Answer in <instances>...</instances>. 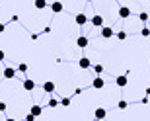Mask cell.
<instances>
[{
	"mask_svg": "<svg viewBox=\"0 0 150 121\" xmlns=\"http://www.w3.org/2000/svg\"><path fill=\"white\" fill-rule=\"evenodd\" d=\"M45 6H47V2H45V0H35V8H37V10H43Z\"/></svg>",
	"mask_w": 150,
	"mask_h": 121,
	"instance_id": "obj_15",
	"label": "cell"
},
{
	"mask_svg": "<svg viewBox=\"0 0 150 121\" xmlns=\"http://www.w3.org/2000/svg\"><path fill=\"white\" fill-rule=\"evenodd\" d=\"M111 35H113L111 28H101V37H111Z\"/></svg>",
	"mask_w": 150,
	"mask_h": 121,
	"instance_id": "obj_14",
	"label": "cell"
},
{
	"mask_svg": "<svg viewBox=\"0 0 150 121\" xmlns=\"http://www.w3.org/2000/svg\"><path fill=\"white\" fill-rule=\"evenodd\" d=\"M94 121H98V119H94Z\"/></svg>",
	"mask_w": 150,
	"mask_h": 121,
	"instance_id": "obj_29",
	"label": "cell"
},
{
	"mask_svg": "<svg viewBox=\"0 0 150 121\" xmlns=\"http://www.w3.org/2000/svg\"><path fill=\"white\" fill-rule=\"evenodd\" d=\"M92 26L101 28V26H103V18H101V16H94V18H92Z\"/></svg>",
	"mask_w": 150,
	"mask_h": 121,
	"instance_id": "obj_8",
	"label": "cell"
},
{
	"mask_svg": "<svg viewBox=\"0 0 150 121\" xmlns=\"http://www.w3.org/2000/svg\"><path fill=\"white\" fill-rule=\"evenodd\" d=\"M88 43H90V39L86 37V35H80V37L76 39V45H78V47H82V49H84V47H88Z\"/></svg>",
	"mask_w": 150,
	"mask_h": 121,
	"instance_id": "obj_2",
	"label": "cell"
},
{
	"mask_svg": "<svg viewBox=\"0 0 150 121\" xmlns=\"http://www.w3.org/2000/svg\"><path fill=\"white\" fill-rule=\"evenodd\" d=\"M105 115H107V111L103 110V107H98V110H96V119H98V121H103Z\"/></svg>",
	"mask_w": 150,
	"mask_h": 121,
	"instance_id": "obj_3",
	"label": "cell"
},
{
	"mask_svg": "<svg viewBox=\"0 0 150 121\" xmlns=\"http://www.w3.org/2000/svg\"><path fill=\"white\" fill-rule=\"evenodd\" d=\"M4 29H6V26H4V23H0V33L4 31Z\"/></svg>",
	"mask_w": 150,
	"mask_h": 121,
	"instance_id": "obj_26",
	"label": "cell"
},
{
	"mask_svg": "<svg viewBox=\"0 0 150 121\" xmlns=\"http://www.w3.org/2000/svg\"><path fill=\"white\" fill-rule=\"evenodd\" d=\"M51 10L55 12V14H59V12H62V4L61 2H53V4H51Z\"/></svg>",
	"mask_w": 150,
	"mask_h": 121,
	"instance_id": "obj_13",
	"label": "cell"
},
{
	"mask_svg": "<svg viewBox=\"0 0 150 121\" xmlns=\"http://www.w3.org/2000/svg\"><path fill=\"white\" fill-rule=\"evenodd\" d=\"M94 70L98 72V74H101V72H103V66L101 65H94Z\"/></svg>",
	"mask_w": 150,
	"mask_h": 121,
	"instance_id": "obj_18",
	"label": "cell"
},
{
	"mask_svg": "<svg viewBox=\"0 0 150 121\" xmlns=\"http://www.w3.org/2000/svg\"><path fill=\"white\" fill-rule=\"evenodd\" d=\"M23 88L28 90V92H31V90L35 88V82H33V80H29V78H25V80H23Z\"/></svg>",
	"mask_w": 150,
	"mask_h": 121,
	"instance_id": "obj_6",
	"label": "cell"
},
{
	"mask_svg": "<svg viewBox=\"0 0 150 121\" xmlns=\"http://www.w3.org/2000/svg\"><path fill=\"white\" fill-rule=\"evenodd\" d=\"M0 111H6V104L4 102H0Z\"/></svg>",
	"mask_w": 150,
	"mask_h": 121,
	"instance_id": "obj_25",
	"label": "cell"
},
{
	"mask_svg": "<svg viewBox=\"0 0 150 121\" xmlns=\"http://www.w3.org/2000/svg\"><path fill=\"white\" fill-rule=\"evenodd\" d=\"M29 113H31V115H33V117H39V115H41V113H43V107H41V105H33Z\"/></svg>",
	"mask_w": 150,
	"mask_h": 121,
	"instance_id": "obj_9",
	"label": "cell"
},
{
	"mask_svg": "<svg viewBox=\"0 0 150 121\" xmlns=\"http://www.w3.org/2000/svg\"><path fill=\"white\" fill-rule=\"evenodd\" d=\"M115 84H117V86H121V88H123V86H127V76H117Z\"/></svg>",
	"mask_w": 150,
	"mask_h": 121,
	"instance_id": "obj_12",
	"label": "cell"
},
{
	"mask_svg": "<svg viewBox=\"0 0 150 121\" xmlns=\"http://www.w3.org/2000/svg\"><path fill=\"white\" fill-rule=\"evenodd\" d=\"M117 39H119V41H125V39H127V33H125V31H119V33H117Z\"/></svg>",
	"mask_w": 150,
	"mask_h": 121,
	"instance_id": "obj_16",
	"label": "cell"
},
{
	"mask_svg": "<svg viewBox=\"0 0 150 121\" xmlns=\"http://www.w3.org/2000/svg\"><path fill=\"white\" fill-rule=\"evenodd\" d=\"M61 104H62V105H70V98H62Z\"/></svg>",
	"mask_w": 150,
	"mask_h": 121,
	"instance_id": "obj_20",
	"label": "cell"
},
{
	"mask_svg": "<svg viewBox=\"0 0 150 121\" xmlns=\"http://www.w3.org/2000/svg\"><path fill=\"white\" fill-rule=\"evenodd\" d=\"M25 121H35V117L31 115V113H28V115H25Z\"/></svg>",
	"mask_w": 150,
	"mask_h": 121,
	"instance_id": "obj_24",
	"label": "cell"
},
{
	"mask_svg": "<svg viewBox=\"0 0 150 121\" xmlns=\"http://www.w3.org/2000/svg\"><path fill=\"white\" fill-rule=\"evenodd\" d=\"M74 20H76V23H78V26H84V23L88 22V16H86V14H78V16L74 18Z\"/></svg>",
	"mask_w": 150,
	"mask_h": 121,
	"instance_id": "obj_7",
	"label": "cell"
},
{
	"mask_svg": "<svg viewBox=\"0 0 150 121\" xmlns=\"http://www.w3.org/2000/svg\"><path fill=\"white\" fill-rule=\"evenodd\" d=\"M16 76V70L12 68V66H6L4 68V78H14Z\"/></svg>",
	"mask_w": 150,
	"mask_h": 121,
	"instance_id": "obj_10",
	"label": "cell"
},
{
	"mask_svg": "<svg viewBox=\"0 0 150 121\" xmlns=\"http://www.w3.org/2000/svg\"><path fill=\"white\" fill-rule=\"evenodd\" d=\"M125 107H127V102L121 100V102H119V110H125Z\"/></svg>",
	"mask_w": 150,
	"mask_h": 121,
	"instance_id": "obj_22",
	"label": "cell"
},
{
	"mask_svg": "<svg viewBox=\"0 0 150 121\" xmlns=\"http://www.w3.org/2000/svg\"><path fill=\"white\" fill-rule=\"evenodd\" d=\"M18 70H20V72H25V70H28V65H25V63H22V65L18 66Z\"/></svg>",
	"mask_w": 150,
	"mask_h": 121,
	"instance_id": "obj_19",
	"label": "cell"
},
{
	"mask_svg": "<svg viewBox=\"0 0 150 121\" xmlns=\"http://www.w3.org/2000/svg\"><path fill=\"white\" fill-rule=\"evenodd\" d=\"M78 65H80V68H90V66H92V63H90L88 57H82V59L78 60Z\"/></svg>",
	"mask_w": 150,
	"mask_h": 121,
	"instance_id": "obj_5",
	"label": "cell"
},
{
	"mask_svg": "<svg viewBox=\"0 0 150 121\" xmlns=\"http://www.w3.org/2000/svg\"><path fill=\"white\" fill-rule=\"evenodd\" d=\"M43 90L47 94H53V92H55V82H45L43 84Z\"/></svg>",
	"mask_w": 150,
	"mask_h": 121,
	"instance_id": "obj_11",
	"label": "cell"
},
{
	"mask_svg": "<svg viewBox=\"0 0 150 121\" xmlns=\"http://www.w3.org/2000/svg\"><path fill=\"white\" fill-rule=\"evenodd\" d=\"M4 57H6V55H4V51H0V60H4Z\"/></svg>",
	"mask_w": 150,
	"mask_h": 121,
	"instance_id": "obj_27",
	"label": "cell"
},
{
	"mask_svg": "<svg viewBox=\"0 0 150 121\" xmlns=\"http://www.w3.org/2000/svg\"><path fill=\"white\" fill-rule=\"evenodd\" d=\"M140 20H142V22H146V20H148V14H146V12H142V14H140Z\"/></svg>",
	"mask_w": 150,
	"mask_h": 121,
	"instance_id": "obj_23",
	"label": "cell"
},
{
	"mask_svg": "<svg viewBox=\"0 0 150 121\" xmlns=\"http://www.w3.org/2000/svg\"><path fill=\"white\" fill-rule=\"evenodd\" d=\"M140 33H142V37H148V35H150V29H148V28H144Z\"/></svg>",
	"mask_w": 150,
	"mask_h": 121,
	"instance_id": "obj_21",
	"label": "cell"
},
{
	"mask_svg": "<svg viewBox=\"0 0 150 121\" xmlns=\"http://www.w3.org/2000/svg\"><path fill=\"white\" fill-rule=\"evenodd\" d=\"M92 86H94L96 90H101V88H103V86H105V80H103V78H100V76H98V78H94V82H92Z\"/></svg>",
	"mask_w": 150,
	"mask_h": 121,
	"instance_id": "obj_1",
	"label": "cell"
},
{
	"mask_svg": "<svg viewBox=\"0 0 150 121\" xmlns=\"http://www.w3.org/2000/svg\"><path fill=\"white\" fill-rule=\"evenodd\" d=\"M6 121H16V119H6Z\"/></svg>",
	"mask_w": 150,
	"mask_h": 121,
	"instance_id": "obj_28",
	"label": "cell"
},
{
	"mask_svg": "<svg viewBox=\"0 0 150 121\" xmlns=\"http://www.w3.org/2000/svg\"><path fill=\"white\" fill-rule=\"evenodd\" d=\"M57 105H59V100H49V107H57Z\"/></svg>",
	"mask_w": 150,
	"mask_h": 121,
	"instance_id": "obj_17",
	"label": "cell"
},
{
	"mask_svg": "<svg viewBox=\"0 0 150 121\" xmlns=\"http://www.w3.org/2000/svg\"><path fill=\"white\" fill-rule=\"evenodd\" d=\"M119 16H121L123 20H125V18H129V16H131V8H127V6H121V8H119Z\"/></svg>",
	"mask_w": 150,
	"mask_h": 121,
	"instance_id": "obj_4",
	"label": "cell"
}]
</instances>
